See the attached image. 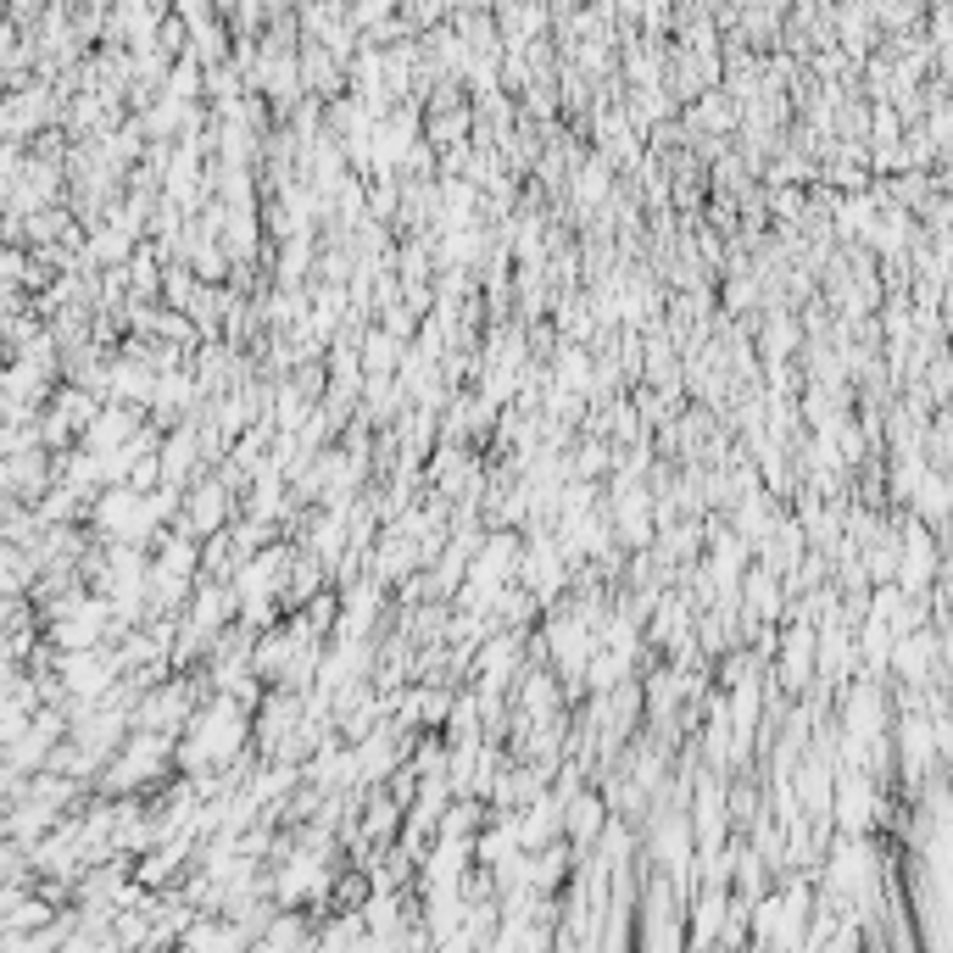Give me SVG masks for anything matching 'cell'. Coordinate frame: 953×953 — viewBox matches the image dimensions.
Masks as SVG:
<instances>
[{
	"instance_id": "obj_2",
	"label": "cell",
	"mask_w": 953,
	"mask_h": 953,
	"mask_svg": "<svg viewBox=\"0 0 953 953\" xmlns=\"http://www.w3.org/2000/svg\"><path fill=\"white\" fill-rule=\"evenodd\" d=\"M575 196L580 201H602V196H608V168H602V162H586V173H575Z\"/></svg>"
},
{
	"instance_id": "obj_1",
	"label": "cell",
	"mask_w": 953,
	"mask_h": 953,
	"mask_svg": "<svg viewBox=\"0 0 953 953\" xmlns=\"http://www.w3.org/2000/svg\"><path fill=\"white\" fill-rule=\"evenodd\" d=\"M608 825H614V820H608V803H602L597 792H580V797L563 803V836H569L580 853L597 848L602 836H608Z\"/></svg>"
}]
</instances>
